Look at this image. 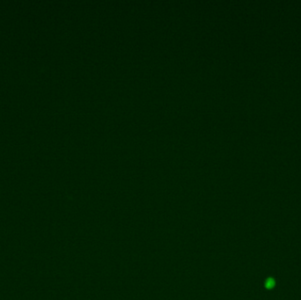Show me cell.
<instances>
[{"label": "cell", "mask_w": 301, "mask_h": 300, "mask_svg": "<svg viewBox=\"0 0 301 300\" xmlns=\"http://www.w3.org/2000/svg\"><path fill=\"white\" fill-rule=\"evenodd\" d=\"M274 283H275V282L273 281V280H269L268 282H267V287H271V286H273L274 285Z\"/></svg>", "instance_id": "cell-1"}]
</instances>
